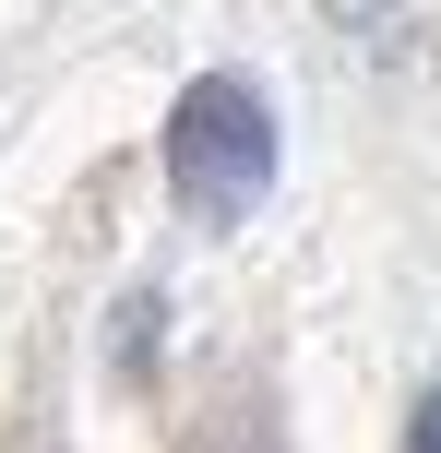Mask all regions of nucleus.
<instances>
[{
    "instance_id": "nucleus-1",
    "label": "nucleus",
    "mask_w": 441,
    "mask_h": 453,
    "mask_svg": "<svg viewBox=\"0 0 441 453\" xmlns=\"http://www.w3.org/2000/svg\"><path fill=\"white\" fill-rule=\"evenodd\" d=\"M167 191H179L191 226H239L275 191V108H262V84H239V72L179 84V108H167Z\"/></svg>"
},
{
    "instance_id": "nucleus-2",
    "label": "nucleus",
    "mask_w": 441,
    "mask_h": 453,
    "mask_svg": "<svg viewBox=\"0 0 441 453\" xmlns=\"http://www.w3.org/2000/svg\"><path fill=\"white\" fill-rule=\"evenodd\" d=\"M179 453H286V406H275V382H262V370L215 382V394H203V418L179 430Z\"/></svg>"
},
{
    "instance_id": "nucleus-3",
    "label": "nucleus",
    "mask_w": 441,
    "mask_h": 453,
    "mask_svg": "<svg viewBox=\"0 0 441 453\" xmlns=\"http://www.w3.org/2000/svg\"><path fill=\"white\" fill-rule=\"evenodd\" d=\"M406 453H441V394H418V418H406Z\"/></svg>"
}]
</instances>
